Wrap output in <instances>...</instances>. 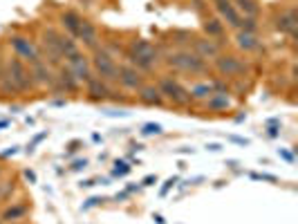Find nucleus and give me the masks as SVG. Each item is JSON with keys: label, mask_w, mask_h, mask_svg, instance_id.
<instances>
[{"label": "nucleus", "mask_w": 298, "mask_h": 224, "mask_svg": "<svg viewBox=\"0 0 298 224\" xmlns=\"http://www.w3.org/2000/svg\"><path fill=\"white\" fill-rule=\"evenodd\" d=\"M135 65H139L141 70H150L157 63V50L146 40H137L133 45V56H130Z\"/></svg>", "instance_id": "nucleus-1"}, {"label": "nucleus", "mask_w": 298, "mask_h": 224, "mask_svg": "<svg viewBox=\"0 0 298 224\" xmlns=\"http://www.w3.org/2000/svg\"><path fill=\"white\" fill-rule=\"evenodd\" d=\"M168 63H171V65H175L177 70H184V72H202V70H204V61H202V56L191 54V52H180V54L171 56Z\"/></svg>", "instance_id": "nucleus-2"}, {"label": "nucleus", "mask_w": 298, "mask_h": 224, "mask_svg": "<svg viewBox=\"0 0 298 224\" xmlns=\"http://www.w3.org/2000/svg\"><path fill=\"white\" fill-rule=\"evenodd\" d=\"M94 70L101 74V79H106V81H112V79H117V72H119V67L117 63H114L112 59H110L108 54H103V52H99L97 56H94Z\"/></svg>", "instance_id": "nucleus-3"}, {"label": "nucleus", "mask_w": 298, "mask_h": 224, "mask_svg": "<svg viewBox=\"0 0 298 224\" xmlns=\"http://www.w3.org/2000/svg\"><path fill=\"white\" fill-rule=\"evenodd\" d=\"M9 76H12V81H14V85L18 87V90H27L29 87V72L25 70V65L20 63L18 59H14L12 63H9Z\"/></svg>", "instance_id": "nucleus-4"}, {"label": "nucleus", "mask_w": 298, "mask_h": 224, "mask_svg": "<svg viewBox=\"0 0 298 224\" xmlns=\"http://www.w3.org/2000/svg\"><path fill=\"white\" fill-rule=\"evenodd\" d=\"M159 92H161V97H168V99H173L175 103H184L186 99H188L186 90H184V87H182L177 81H173V79H164V81H161Z\"/></svg>", "instance_id": "nucleus-5"}, {"label": "nucleus", "mask_w": 298, "mask_h": 224, "mask_svg": "<svg viewBox=\"0 0 298 224\" xmlns=\"http://www.w3.org/2000/svg\"><path fill=\"white\" fill-rule=\"evenodd\" d=\"M218 70L222 72V74H227V76H233V74L244 72V65L240 63L238 59H233V56H220L218 59Z\"/></svg>", "instance_id": "nucleus-6"}, {"label": "nucleus", "mask_w": 298, "mask_h": 224, "mask_svg": "<svg viewBox=\"0 0 298 224\" xmlns=\"http://www.w3.org/2000/svg\"><path fill=\"white\" fill-rule=\"evenodd\" d=\"M117 79L123 83L125 87H141V76H139V72L137 70H133V67H119V72H117Z\"/></svg>", "instance_id": "nucleus-7"}, {"label": "nucleus", "mask_w": 298, "mask_h": 224, "mask_svg": "<svg viewBox=\"0 0 298 224\" xmlns=\"http://www.w3.org/2000/svg\"><path fill=\"white\" fill-rule=\"evenodd\" d=\"M14 48H16V52H18L20 56H25L29 63H36V61H40L38 54H36V50H34V45H31L29 40H25V38H14Z\"/></svg>", "instance_id": "nucleus-8"}, {"label": "nucleus", "mask_w": 298, "mask_h": 224, "mask_svg": "<svg viewBox=\"0 0 298 224\" xmlns=\"http://www.w3.org/2000/svg\"><path fill=\"white\" fill-rule=\"evenodd\" d=\"M216 7H218V12L229 20V25H233V27H240V16H238L235 7L229 3V0H220V3H216Z\"/></svg>", "instance_id": "nucleus-9"}, {"label": "nucleus", "mask_w": 298, "mask_h": 224, "mask_svg": "<svg viewBox=\"0 0 298 224\" xmlns=\"http://www.w3.org/2000/svg\"><path fill=\"white\" fill-rule=\"evenodd\" d=\"M88 92H90L92 99H103V97L110 95L108 85L101 79H90V81H88Z\"/></svg>", "instance_id": "nucleus-10"}, {"label": "nucleus", "mask_w": 298, "mask_h": 224, "mask_svg": "<svg viewBox=\"0 0 298 224\" xmlns=\"http://www.w3.org/2000/svg\"><path fill=\"white\" fill-rule=\"evenodd\" d=\"M141 101L144 103H148V106H159L161 103V92H159V87H141Z\"/></svg>", "instance_id": "nucleus-11"}, {"label": "nucleus", "mask_w": 298, "mask_h": 224, "mask_svg": "<svg viewBox=\"0 0 298 224\" xmlns=\"http://www.w3.org/2000/svg\"><path fill=\"white\" fill-rule=\"evenodd\" d=\"M278 27L282 29V32L294 34V32H296V16H294V12L282 14V16L278 18Z\"/></svg>", "instance_id": "nucleus-12"}, {"label": "nucleus", "mask_w": 298, "mask_h": 224, "mask_svg": "<svg viewBox=\"0 0 298 224\" xmlns=\"http://www.w3.org/2000/svg\"><path fill=\"white\" fill-rule=\"evenodd\" d=\"M78 38H83L86 40L88 45H92L94 43V38H97V32H94V27L90 23H88V20H81V27H78Z\"/></svg>", "instance_id": "nucleus-13"}, {"label": "nucleus", "mask_w": 298, "mask_h": 224, "mask_svg": "<svg viewBox=\"0 0 298 224\" xmlns=\"http://www.w3.org/2000/svg\"><path fill=\"white\" fill-rule=\"evenodd\" d=\"M229 106H231V101H229L227 95H213L208 99V108L211 110H227Z\"/></svg>", "instance_id": "nucleus-14"}, {"label": "nucleus", "mask_w": 298, "mask_h": 224, "mask_svg": "<svg viewBox=\"0 0 298 224\" xmlns=\"http://www.w3.org/2000/svg\"><path fill=\"white\" fill-rule=\"evenodd\" d=\"M63 23H65V27L70 29L72 34H78V27H81V18H78L74 12L63 14Z\"/></svg>", "instance_id": "nucleus-15"}, {"label": "nucleus", "mask_w": 298, "mask_h": 224, "mask_svg": "<svg viewBox=\"0 0 298 224\" xmlns=\"http://www.w3.org/2000/svg\"><path fill=\"white\" fill-rule=\"evenodd\" d=\"M238 45H240L242 50H256V48H258V40H256L253 34L240 32V34H238Z\"/></svg>", "instance_id": "nucleus-16"}, {"label": "nucleus", "mask_w": 298, "mask_h": 224, "mask_svg": "<svg viewBox=\"0 0 298 224\" xmlns=\"http://www.w3.org/2000/svg\"><path fill=\"white\" fill-rule=\"evenodd\" d=\"M235 5H238L240 12H244L249 18L258 14V5H256V0H235Z\"/></svg>", "instance_id": "nucleus-17"}, {"label": "nucleus", "mask_w": 298, "mask_h": 224, "mask_svg": "<svg viewBox=\"0 0 298 224\" xmlns=\"http://www.w3.org/2000/svg\"><path fill=\"white\" fill-rule=\"evenodd\" d=\"M34 65V72L38 74V79H40V83H52V76H50V70L40 63V61H36V63H31Z\"/></svg>", "instance_id": "nucleus-18"}, {"label": "nucleus", "mask_w": 298, "mask_h": 224, "mask_svg": "<svg viewBox=\"0 0 298 224\" xmlns=\"http://www.w3.org/2000/svg\"><path fill=\"white\" fill-rule=\"evenodd\" d=\"M61 81L65 83L70 90H74V87H76V79H74V72H72V70H63L61 72Z\"/></svg>", "instance_id": "nucleus-19"}, {"label": "nucleus", "mask_w": 298, "mask_h": 224, "mask_svg": "<svg viewBox=\"0 0 298 224\" xmlns=\"http://www.w3.org/2000/svg\"><path fill=\"white\" fill-rule=\"evenodd\" d=\"M141 132H144V135H159L161 132V126H159V123H146Z\"/></svg>", "instance_id": "nucleus-20"}, {"label": "nucleus", "mask_w": 298, "mask_h": 224, "mask_svg": "<svg viewBox=\"0 0 298 224\" xmlns=\"http://www.w3.org/2000/svg\"><path fill=\"white\" fill-rule=\"evenodd\" d=\"M23 213H25V206H18V208H9V211L7 213H5V220H12V217H20V215H23Z\"/></svg>", "instance_id": "nucleus-21"}, {"label": "nucleus", "mask_w": 298, "mask_h": 224, "mask_svg": "<svg viewBox=\"0 0 298 224\" xmlns=\"http://www.w3.org/2000/svg\"><path fill=\"white\" fill-rule=\"evenodd\" d=\"M130 170V166L125 164V161H117V164H114V175H125Z\"/></svg>", "instance_id": "nucleus-22"}, {"label": "nucleus", "mask_w": 298, "mask_h": 224, "mask_svg": "<svg viewBox=\"0 0 298 224\" xmlns=\"http://www.w3.org/2000/svg\"><path fill=\"white\" fill-rule=\"evenodd\" d=\"M197 48H200V50H204V52H208V54H218V48H216V45H213V43H197Z\"/></svg>", "instance_id": "nucleus-23"}, {"label": "nucleus", "mask_w": 298, "mask_h": 224, "mask_svg": "<svg viewBox=\"0 0 298 224\" xmlns=\"http://www.w3.org/2000/svg\"><path fill=\"white\" fill-rule=\"evenodd\" d=\"M206 32L208 34H220L222 32V25H220L218 20H211V25H206Z\"/></svg>", "instance_id": "nucleus-24"}, {"label": "nucleus", "mask_w": 298, "mask_h": 224, "mask_svg": "<svg viewBox=\"0 0 298 224\" xmlns=\"http://www.w3.org/2000/svg\"><path fill=\"white\" fill-rule=\"evenodd\" d=\"M195 97H204V95H211V87L208 85H200V87H195Z\"/></svg>", "instance_id": "nucleus-25"}, {"label": "nucleus", "mask_w": 298, "mask_h": 224, "mask_svg": "<svg viewBox=\"0 0 298 224\" xmlns=\"http://www.w3.org/2000/svg\"><path fill=\"white\" fill-rule=\"evenodd\" d=\"M175 182H177L175 177H171V180H168V182H166V184H164V189H161V195H166V193H168V189H171L173 184H175Z\"/></svg>", "instance_id": "nucleus-26"}, {"label": "nucleus", "mask_w": 298, "mask_h": 224, "mask_svg": "<svg viewBox=\"0 0 298 224\" xmlns=\"http://www.w3.org/2000/svg\"><path fill=\"white\" fill-rule=\"evenodd\" d=\"M153 182H157V177H155V175H148V177H146V180H144V186H150V184H153Z\"/></svg>", "instance_id": "nucleus-27"}, {"label": "nucleus", "mask_w": 298, "mask_h": 224, "mask_svg": "<svg viewBox=\"0 0 298 224\" xmlns=\"http://www.w3.org/2000/svg\"><path fill=\"white\" fill-rule=\"evenodd\" d=\"M86 166H88V161L83 159V161H76V164L72 166V168H74V170H78V168H86Z\"/></svg>", "instance_id": "nucleus-28"}, {"label": "nucleus", "mask_w": 298, "mask_h": 224, "mask_svg": "<svg viewBox=\"0 0 298 224\" xmlns=\"http://www.w3.org/2000/svg\"><path fill=\"white\" fill-rule=\"evenodd\" d=\"M99 202H103V200H99V197H92V200H88L86 208H88V206H94V204H99Z\"/></svg>", "instance_id": "nucleus-29"}, {"label": "nucleus", "mask_w": 298, "mask_h": 224, "mask_svg": "<svg viewBox=\"0 0 298 224\" xmlns=\"http://www.w3.org/2000/svg\"><path fill=\"white\" fill-rule=\"evenodd\" d=\"M206 148H208V150H213V153H218V150H220V146H218V144H208Z\"/></svg>", "instance_id": "nucleus-30"}, {"label": "nucleus", "mask_w": 298, "mask_h": 224, "mask_svg": "<svg viewBox=\"0 0 298 224\" xmlns=\"http://www.w3.org/2000/svg\"><path fill=\"white\" fill-rule=\"evenodd\" d=\"M280 155H282V157H285L287 161H291V159H294V157H291V155H289V153H285V150H280Z\"/></svg>", "instance_id": "nucleus-31"}, {"label": "nucleus", "mask_w": 298, "mask_h": 224, "mask_svg": "<svg viewBox=\"0 0 298 224\" xmlns=\"http://www.w3.org/2000/svg\"><path fill=\"white\" fill-rule=\"evenodd\" d=\"M25 175H27V180H29V182H36V175H34V173H29V170H27Z\"/></svg>", "instance_id": "nucleus-32"}, {"label": "nucleus", "mask_w": 298, "mask_h": 224, "mask_svg": "<svg viewBox=\"0 0 298 224\" xmlns=\"http://www.w3.org/2000/svg\"><path fill=\"white\" fill-rule=\"evenodd\" d=\"M155 222H157V224H164V217H161V215H155Z\"/></svg>", "instance_id": "nucleus-33"}, {"label": "nucleus", "mask_w": 298, "mask_h": 224, "mask_svg": "<svg viewBox=\"0 0 298 224\" xmlns=\"http://www.w3.org/2000/svg\"><path fill=\"white\" fill-rule=\"evenodd\" d=\"M7 123H9V121H0V128H5V126H7Z\"/></svg>", "instance_id": "nucleus-34"}, {"label": "nucleus", "mask_w": 298, "mask_h": 224, "mask_svg": "<svg viewBox=\"0 0 298 224\" xmlns=\"http://www.w3.org/2000/svg\"><path fill=\"white\" fill-rule=\"evenodd\" d=\"M216 3H220V0H216Z\"/></svg>", "instance_id": "nucleus-35"}]
</instances>
